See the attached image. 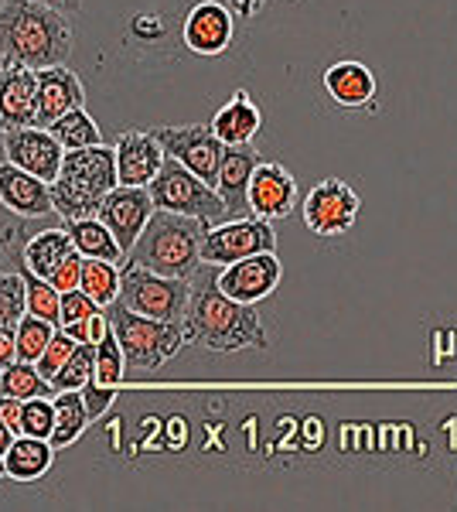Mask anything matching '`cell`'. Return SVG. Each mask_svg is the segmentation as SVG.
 I'll list each match as a JSON object with an SVG mask.
<instances>
[{
    "mask_svg": "<svg viewBox=\"0 0 457 512\" xmlns=\"http://www.w3.org/2000/svg\"><path fill=\"white\" fill-rule=\"evenodd\" d=\"M72 52V21L38 0H7L0 7V65L48 69L65 65Z\"/></svg>",
    "mask_w": 457,
    "mask_h": 512,
    "instance_id": "1",
    "label": "cell"
},
{
    "mask_svg": "<svg viewBox=\"0 0 457 512\" xmlns=\"http://www.w3.org/2000/svg\"><path fill=\"white\" fill-rule=\"evenodd\" d=\"M185 335L188 342H198L212 352L267 349V328H263L256 308L219 291V284L191 294Z\"/></svg>",
    "mask_w": 457,
    "mask_h": 512,
    "instance_id": "2",
    "label": "cell"
},
{
    "mask_svg": "<svg viewBox=\"0 0 457 512\" xmlns=\"http://www.w3.org/2000/svg\"><path fill=\"white\" fill-rule=\"evenodd\" d=\"M209 233V222L195 216H178L168 209H154L151 222L127 253V263L147 267L164 277L188 280L202 263V239Z\"/></svg>",
    "mask_w": 457,
    "mask_h": 512,
    "instance_id": "3",
    "label": "cell"
},
{
    "mask_svg": "<svg viewBox=\"0 0 457 512\" xmlns=\"http://www.w3.org/2000/svg\"><path fill=\"white\" fill-rule=\"evenodd\" d=\"M120 185L116 175V147H79L65 151L62 171L52 181V205L65 219H89L99 212L103 198Z\"/></svg>",
    "mask_w": 457,
    "mask_h": 512,
    "instance_id": "4",
    "label": "cell"
},
{
    "mask_svg": "<svg viewBox=\"0 0 457 512\" xmlns=\"http://www.w3.org/2000/svg\"><path fill=\"white\" fill-rule=\"evenodd\" d=\"M110 325L123 345V359H127V373H154L164 362L181 352L188 342L181 321H161L130 311L123 301L110 304Z\"/></svg>",
    "mask_w": 457,
    "mask_h": 512,
    "instance_id": "5",
    "label": "cell"
},
{
    "mask_svg": "<svg viewBox=\"0 0 457 512\" xmlns=\"http://www.w3.org/2000/svg\"><path fill=\"white\" fill-rule=\"evenodd\" d=\"M151 198L157 209H168V212H178V216H195L209 226H219L226 222L232 212L229 205L222 202V195L215 192V185L202 181L195 171H188L181 161L168 158L157 171V178L151 181Z\"/></svg>",
    "mask_w": 457,
    "mask_h": 512,
    "instance_id": "6",
    "label": "cell"
},
{
    "mask_svg": "<svg viewBox=\"0 0 457 512\" xmlns=\"http://www.w3.org/2000/svg\"><path fill=\"white\" fill-rule=\"evenodd\" d=\"M191 287L181 277H164L154 274L147 267L127 263L123 267V284H120V301L130 311L147 318H161V321H185L188 304H191Z\"/></svg>",
    "mask_w": 457,
    "mask_h": 512,
    "instance_id": "7",
    "label": "cell"
},
{
    "mask_svg": "<svg viewBox=\"0 0 457 512\" xmlns=\"http://www.w3.org/2000/svg\"><path fill=\"white\" fill-rule=\"evenodd\" d=\"M277 250V233H273L270 219L249 216V219H232L212 226L202 239V263H219L229 267L236 260H246L253 253H270Z\"/></svg>",
    "mask_w": 457,
    "mask_h": 512,
    "instance_id": "8",
    "label": "cell"
},
{
    "mask_svg": "<svg viewBox=\"0 0 457 512\" xmlns=\"http://www.w3.org/2000/svg\"><path fill=\"white\" fill-rule=\"evenodd\" d=\"M362 198L348 181L324 178L304 198V222L314 236H345L355 226Z\"/></svg>",
    "mask_w": 457,
    "mask_h": 512,
    "instance_id": "9",
    "label": "cell"
},
{
    "mask_svg": "<svg viewBox=\"0 0 457 512\" xmlns=\"http://www.w3.org/2000/svg\"><path fill=\"white\" fill-rule=\"evenodd\" d=\"M154 137L161 140L164 154L174 161H181L188 171H195L202 181L215 185V175H219L222 154H226V144L219 140V134L202 123H188V127H161L154 130Z\"/></svg>",
    "mask_w": 457,
    "mask_h": 512,
    "instance_id": "10",
    "label": "cell"
},
{
    "mask_svg": "<svg viewBox=\"0 0 457 512\" xmlns=\"http://www.w3.org/2000/svg\"><path fill=\"white\" fill-rule=\"evenodd\" d=\"M154 198H151V188L144 185H116L110 195L103 198L99 205L96 219L110 226V233L120 239L123 253L134 250V243L144 233V226L151 222L154 216Z\"/></svg>",
    "mask_w": 457,
    "mask_h": 512,
    "instance_id": "11",
    "label": "cell"
},
{
    "mask_svg": "<svg viewBox=\"0 0 457 512\" xmlns=\"http://www.w3.org/2000/svg\"><path fill=\"white\" fill-rule=\"evenodd\" d=\"M21 127H41L38 120V69L0 65V134Z\"/></svg>",
    "mask_w": 457,
    "mask_h": 512,
    "instance_id": "12",
    "label": "cell"
},
{
    "mask_svg": "<svg viewBox=\"0 0 457 512\" xmlns=\"http://www.w3.org/2000/svg\"><path fill=\"white\" fill-rule=\"evenodd\" d=\"M4 151H7V161L31 171V175H38L41 181H48V185L58 178L62 161H65V147L58 144V137L52 130H41V127H21V130L4 134Z\"/></svg>",
    "mask_w": 457,
    "mask_h": 512,
    "instance_id": "13",
    "label": "cell"
},
{
    "mask_svg": "<svg viewBox=\"0 0 457 512\" xmlns=\"http://www.w3.org/2000/svg\"><path fill=\"white\" fill-rule=\"evenodd\" d=\"M280 277H284V267H280L277 253L270 250V253H253V256H246V260L229 263L215 284H219V291L236 297V301L256 304L277 291Z\"/></svg>",
    "mask_w": 457,
    "mask_h": 512,
    "instance_id": "14",
    "label": "cell"
},
{
    "mask_svg": "<svg viewBox=\"0 0 457 512\" xmlns=\"http://www.w3.org/2000/svg\"><path fill=\"white\" fill-rule=\"evenodd\" d=\"M249 212L260 219H284L290 216L297 202V181L294 175L277 161H260L249 178V192H246Z\"/></svg>",
    "mask_w": 457,
    "mask_h": 512,
    "instance_id": "15",
    "label": "cell"
},
{
    "mask_svg": "<svg viewBox=\"0 0 457 512\" xmlns=\"http://www.w3.org/2000/svg\"><path fill=\"white\" fill-rule=\"evenodd\" d=\"M181 35L195 55H222L236 35V11L219 0H202L188 11Z\"/></svg>",
    "mask_w": 457,
    "mask_h": 512,
    "instance_id": "16",
    "label": "cell"
},
{
    "mask_svg": "<svg viewBox=\"0 0 457 512\" xmlns=\"http://www.w3.org/2000/svg\"><path fill=\"white\" fill-rule=\"evenodd\" d=\"M168 161L161 140L147 130H127L116 140V175L120 185H151L161 171V164Z\"/></svg>",
    "mask_w": 457,
    "mask_h": 512,
    "instance_id": "17",
    "label": "cell"
},
{
    "mask_svg": "<svg viewBox=\"0 0 457 512\" xmlns=\"http://www.w3.org/2000/svg\"><path fill=\"white\" fill-rule=\"evenodd\" d=\"M0 205L18 216H45L52 212V185L18 164H0Z\"/></svg>",
    "mask_w": 457,
    "mask_h": 512,
    "instance_id": "18",
    "label": "cell"
},
{
    "mask_svg": "<svg viewBox=\"0 0 457 512\" xmlns=\"http://www.w3.org/2000/svg\"><path fill=\"white\" fill-rule=\"evenodd\" d=\"M86 103L82 82L76 72H69L65 65H48L38 69V120L41 127H48L52 120L65 117L69 110H79Z\"/></svg>",
    "mask_w": 457,
    "mask_h": 512,
    "instance_id": "19",
    "label": "cell"
},
{
    "mask_svg": "<svg viewBox=\"0 0 457 512\" xmlns=\"http://www.w3.org/2000/svg\"><path fill=\"white\" fill-rule=\"evenodd\" d=\"M260 154L253 151V144H232L222 154L219 175H215V192L222 195V202L229 205V212L249 209L246 192H249V178H253Z\"/></svg>",
    "mask_w": 457,
    "mask_h": 512,
    "instance_id": "20",
    "label": "cell"
},
{
    "mask_svg": "<svg viewBox=\"0 0 457 512\" xmlns=\"http://www.w3.org/2000/svg\"><path fill=\"white\" fill-rule=\"evenodd\" d=\"M324 89L328 96L335 99L338 106H369L372 99L379 93V82H376V72L362 62H335L328 72H324Z\"/></svg>",
    "mask_w": 457,
    "mask_h": 512,
    "instance_id": "21",
    "label": "cell"
},
{
    "mask_svg": "<svg viewBox=\"0 0 457 512\" xmlns=\"http://www.w3.org/2000/svg\"><path fill=\"white\" fill-rule=\"evenodd\" d=\"M260 127H263V113H260V106L249 99L246 89H236L229 103L222 106V110L215 113V120H212V130L219 134V140L226 147L253 144V137L260 134Z\"/></svg>",
    "mask_w": 457,
    "mask_h": 512,
    "instance_id": "22",
    "label": "cell"
},
{
    "mask_svg": "<svg viewBox=\"0 0 457 512\" xmlns=\"http://www.w3.org/2000/svg\"><path fill=\"white\" fill-rule=\"evenodd\" d=\"M52 451H55L52 441H45V437L18 434L4 454L7 478H14V482H35V478H41L52 468Z\"/></svg>",
    "mask_w": 457,
    "mask_h": 512,
    "instance_id": "23",
    "label": "cell"
},
{
    "mask_svg": "<svg viewBox=\"0 0 457 512\" xmlns=\"http://www.w3.org/2000/svg\"><path fill=\"white\" fill-rule=\"evenodd\" d=\"M72 253H79V250L69 233H62V229H45V233L31 236L28 246H24V267L35 270L38 277H52L58 263L69 260Z\"/></svg>",
    "mask_w": 457,
    "mask_h": 512,
    "instance_id": "24",
    "label": "cell"
},
{
    "mask_svg": "<svg viewBox=\"0 0 457 512\" xmlns=\"http://www.w3.org/2000/svg\"><path fill=\"white\" fill-rule=\"evenodd\" d=\"M69 236L76 243V250L82 256H93V260H110V263H120L123 256V246L120 239L110 233L106 222H99L96 216L89 219H69Z\"/></svg>",
    "mask_w": 457,
    "mask_h": 512,
    "instance_id": "25",
    "label": "cell"
},
{
    "mask_svg": "<svg viewBox=\"0 0 457 512\" xmlns=\"http://www.w3.org/2000/svg\"><path fill=\"white\" fill-rule=\"evenodd\" d=\"M86 424H89V410H86V400H82V390H58L52 448H69V444L86 431Z\"/></svg>",
    "mask_w": 457,
    "mask_h": 512,
    "instance_id": "26",
    "label": "cell"
},
{
    "mask_svg": "<svg viewBox=\"0 0 457 512\" xmlns=\"http://www.w3.org/2000/svg\"><path fill=\"white\" fill-rule=\"evenodd\" d=\"M120 284H123V270L110 260H93L86 256L82 260V291H86L99 308H110L113 301H120Z\"/></svg>",
    "mask_w": 457,
    "mask_h": 512,
    "instance_id": "27",
    "label": "cell"
},
{
    "mask_svg": "<svg viewBox=\"0 0 457 512\" xmlns=\"http://www.w3.org/2000/svg\"><path fill=\"white\" fill-rule=\"evenodd\" d=\"M0 393L18 396V400H31V396H48L55 393V386L38 373L35 362H11L7 369H0Z\"/></svg>",
    "mask_w": 457,
    "mask_h": 512,
    "instance_id": "28",
    "label": "cell"
},
{
    "mask_svg": "<svg viewBox=\"0 0 457 512\" xmlns=\"http://www.w3.org/2000/svg\"><path fill=\"white\" fill-rule=\"evenodd\" d=\"M48 130L58 137V144L65 147V151H79V147H93V144H103L99 140V127H96V120L89 117L86 110H69L65 117H58L48 123Z\"/></svg>",
    "mask_w": 457,
    "mask_h": 512,
    "instance_id": "29",
    "label": "cell"
},
{
    "mask_svg": "<svg viewBox=\"0 0 457 512\" xmlns=\"http://www.w3.org/2000/svg\"><path fill=\"white\" fill-rule=\"evenodd\" d=\"M24 284H28V315L62 325V291H58L52 280L38 277L35 270L24 267Z\"/></svg>",
    "mask_w": 457,
    "mask_h": 512,
    "instance_id": "30",
    "label": "cell"
},
{
    "mask_svg": "<svg viewBox=\"0 0 457 512\" xmlns=\"http://www.w3.org/2000/svg\"><path fill=\"white\" fill-rule=\"evenodd\" d=\"M127 376V359H123V345L116 338L113 325L110 332L96 342V369H93V383L99 386H120V379Z\"/></svg>",
    "mask_w": 457,
    "mask_h": 512,
    "instance_id": "31",
    "label": "cell"
},
{
    "mask_svg": "<svg viewBox=\"0 0 457 512\" xmlns=\"http://www.w3.org/2000/svg\"><path fill=\"white\" fill-rule=\"evenodd\" d=\"M93 369H96V345L79 342L76 352L69 355V362H65V366L58 369V376L52 379L55 393L58 390H82V386L93 379Z\"/></svg>",
    "mask_w": 457,
    "mask_h": 512,
    "instance_id": "32",
    "label": "cell"
},
{
    "mask_svg": "<svg viewBox=\"0 0 457 512\" xmlns=\"http://www.w3.org/2000/svg\"><path fill=\"white\" fill-rule=\"evenodd\" d=\"M55 328L52 321L38 318V315H24L18 321V359L24 362H38L41 352L48 349V342L55 338Z\"/></svg>",
    "mask_w": 457,
    "mask_h": 512,
    "instance_id": "33",
    "label": "cell"
},
{
    "mask_svg": "<svg viewBox=\"0 0 457 512\" xmlns=\"http://www.w3.org/2000/svg\"><path fill=\"white\" fill-rule=\"evenodd\" d=\"M28 315V284L24 274H0V325H18Z\"/></svg>",
    "mask_w": 457,
    "mask_h": 512,
    "instance_id": "34",
    "label": "cell"
},
{
    "mask_svg": "<svg viewBox=\"0 0 457 512\" xmlns=\"http://www.w3.org/2000/svg\"><path fill=\"white\" fill-rule=\"evenodd\" d=\"M21 434L52 441V434H55V400H45V396H31V400H24Z\"/></svg>",
    "mask_w": 457,
    "mask_h": 512,
    "instance_id": "35",
    "label": "cell"
},
{
    "mask_svg": "<svg viewBox=\"0 0 457 512\" xmlns=\"http://www.w3.org/2000/svg\"><path fill=\"white\" fill-rule=\"evenodd\" d=\"M76 345H79V342H76V338H72L69 332H65V328H62V332H55V338L48 342V349L41 352V359L35 362L38 373L45 376L48 383H52V379L58 376V369H62L65 362H69V355L76 352Z\"/></svg>",
    "mask_w": 457,
    "mask_h": 512,
    "instance_id": "36",
    "label": "cell"
},
{
    "mask_svg": "<svg viewBox=\"0 0 457 512\" xmlns=\"http://www.w3.org/2000/svg\"><path fill=\"white\" fill-rule=\"evenodd\" d=\"M96 311H99V304L86 291H82V287H79V291L62 294V328L65 325H76V321L96 315Z\"/></svg>",
    "mask_w": 457,
    "mask_h": 512,
    "instance_id": "37",
    "label": "cell"
},
{
    "mask_svg": "<svg viewBox=\"0 0 457 512\" xmlns=\"http://www.w3.org/2000/svg\"><path fill=\"white\" fill-rule=\"evenodd\" d=\"M65 332H69L76 342H89V345H96L99 338H103L106 332H110V315H103V311H96V315H89V318H82L76 321V325H65Z\"/></svg>",
    "mask_w": 457,
    "mask_h": 512,
    "instance_id": "38",
    "label": "cell"
},
{
    "mask_svg": "<svg viewBox=\"0 0 457 512\" xmlns=\"http://www.w3.org/2000/svg\"><path fill=\"white\" fill-rule=\"evenodd\" d=\"M82 260H86V256H82V253H72L69 260L58 263L55 274H52V277H45V280H52V284H55L62 294L79 291V284H82Z\"/></svg>",
    "mask_w": 457,
    "mask_h": 512,
    "instance_id": "39",
    "label": "cell"
},
{
    "mask_svg": "<svg viewBox=\"0 0 457 512\" xmlns=\"http://www.w3.org/2000/svg\"><path fill=\"white\" fill-rule=\"evenodd\" d=\"M113 396H116L113 386H99V383H93V379H89V383L82 386V400H86L89 420H99V417H103L106 410H110Z\"/></svg>",
    "mask_w": 457,
    "mask_h": 512,
    "instance_id": "40",
    "label": "cell"
},
{
    "mask_svg": "<svg viewBox=\"0 0 457 512\" xmlns=\"http://www.w3.org/2000/svg\"><path fill=\"white\" fill-rule=\"evenodd\" d=\"M0 420L11 427L14 434H21V420H24V400L18 396H4L0 393Z\"/></svg>",
    "mask_w": 457,
    "mask_h": 512,
    "instance_id": "41",
    "label": "cell"
},
{
    "mask_svg": "<svg viewBox=\"0 0 457 512\" xmlns=\"http://www.w3.org/2000/svg\"><path fill=\"white\" fill-rule=\"evenodd\" d=\"M18 362V325H0V369Z\"/></svg>",
    "mask_w": 457,
    "mask_h": 512,
    "instance_id": "42",
    "label": "cell"
},
{
    "mask_svg": "<svg viewBox=\"0 0 457 512\" xmlns=\"http://www.w3.org/2000/svg\"><path fill=\"white\" fill-rule=\"evenodd\" d=\"M229 4H232V11H236L239 18H253V14L267 4V0H229Z\"/></svg>",
    "mask_w": 457,
    "mask_h": 512,
    "instance_id": "43",
    "label": "cell"
},
{
    "mask_svg": "<svg viewBox=\"0 0 457 512\" xmlns=\"http://www.w3.org/2000/svg\"><path fill=\"white\" fill-rule=\"evenodd\" d=\"M38 4H48V7H55V11H65V14H76L82 7V0H38Z\"/></svg>",
    "mask_w": 457,
    "mask_h": 512,
    "instance_id": "44",
    "label": "cell"
},
{
    "mask_svg": "<svg viewBox=\"0 0 457 512\" xmlns=\"http://www.w3.org/2000/svg\"><path fill=\"white\" fill-rule=\"evenodd\" d=\"M14 437H18V434H14L11 427L4 424V420H0V454H7V448L14 444Z\"/></svg>",
    "mask_w": 457,
    "mask_h": 512,
    "instance_id": "45",
    "label": "cell"
},
{
    "mask_svg": "<svg viewBox=\"0 0 457 512\" xmlns=\"http://www.w3.org/2000/svg\"><path fill=\"white\" fill-rule=\"evenodd\" d=\"M7 475V461H4V454H0V478Z\"/></svg>",
    "mask_w": 457,
    "mask_h": 512,
    "instance_id": "46",
    "label": "cell"
},
{
    "mask_svg": "<svg viewBox=\"0 0 457 512\" xmlns=\"http://www.w3.org/2000/svg\"><path fill=\"white\" fill-rule=\"evenodd\" d=\"M4 4H7V0H0V7H4Z\"/></svg>",
    "mask_w": 457,
    "mask_h": 512,
    "instance_id": "47",
    "label": "cell"
}]
</instances>
